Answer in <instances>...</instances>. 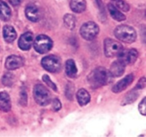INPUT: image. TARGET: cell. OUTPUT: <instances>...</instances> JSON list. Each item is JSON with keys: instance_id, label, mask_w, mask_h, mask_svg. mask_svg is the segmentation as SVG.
Returning a JSON list of instances; mask_svg holds the SVG:
<instances>
[{"instance_id": "cell-20", "label": "cell", "mask_w": 146, "mask_h": 137, "mask_svg": "<svg viewBox=\"0 0 146 137\" xmlns=\"http://www.w3.org/2000/svg\"><path fill=\"white\" fill-rule=\"evenodd\" d=\"M66 73L67 76L70 78H74L76 76L77 71L78 69L76 66L75 61L73 59H68L67 60L66 62Z\"/></svg>"}, {"instance_id": "cell-18", "label": "cell", "mask_w": 146, "mask_h": 137, "mask_svg": "<svg viewBox=\"0 0 146 137\" xmlns=\"http://www.w3.org/2000/svg\"><path fill=\"white\" fill-rule=\"evenodd\" d=\"M70 7L74 12L81 13L86 8V0H71Z\"/></svg>"}, {"instance_id": "cell-2", "label": "cell", "mask_w": 146, "mask_h": 137, "mask_svg": "<svg viewBox=\"0 0 146 137\" xmlns=\"http://www.w3.org/2000/svg\"><path fill=\"white\" fill-rule=\"evenodd\" d=\"M114 34L120 41L127 44H131L136 39L137 34L132 27L128 25H120L115 29Z\"/></svg>"}, {"instance_id": "cell-9", "label": "cell", "mask_w": 146, "mask_h": 137, "mask_svg": "<svg viewBox=\"0 0 146 137\" xmlns=\"http://www.w3.org/2000/svg\"><path fill=\"white\" fill-rule=\"evenodd\" d=\"M34 42V36L31 32H26L20 37L18 41V45L21 49L27 51L31 49Z\"/></svg>"}, {"instance_id": "cell-12", "label": "cell", "mask_w": 146, "mask_h": 137, "mask_svg": "<svg viewBox=\"0 0 146 137\" xmlns=\"http://www.w3.org/2000/svg\"><path fill=\"white\" fill-rule=\"evenodd\" d=\"M25 15L29 20L34 22L39 21L41 17V11L38 7L32 4H30L25 9Z\"/></svg>"}, {"instance_id": "cell-10", "label": "cell", "mask_w": 146, "mask_h": 137, "mask_svg": "<svg viewBox=\"0 0 146 137\" xmlns=\"http://www.w3.org/2000/svg\"><path fill=\"white\" fill-rule=\"evenodd\" d=\"M24 65V59L19 56L11 55L7 57L5 67L9 70H14L20 68Z\"/></svg>"}, {"instance_id": "cell-21", "label": "cell", "mask_w": 146, "mask_h": 137, "mask_svg": "<svg viewBox=\"0 0 146 137\" xmlns=\"http://www.w3.org/2000/svg\"><path fill=\"white\" fill-rule=\"evenodd\" d=\"M64 22L68 29H74L76 26V18L73 14H66L64 17Z\"/></svg>"}, {"instance_id": "cell-30", "label": "cell", "mask_w": 146, "mask_h": 137, "mask_svg": "<svg viewBox=\"0 0 146 137\" xmlns=\"http://www.w3.org/2000/svg\"><path fill=\"white\" fill-rule=\"evenodd\" d=\"M9 1L13 5H17L20 2V0H9Z\"/></svg>"}, {"instance_id": "cell-23", "label": "cell", "mask_w": 146, "mask_h": 137, "mask_svg": "<svg viewBox=\"0 0 146 137\" xmlns=\"http://www.w3.org/2000/svg\"><path fill=\"white\" fill-rule=\"evenodd\" d=\"M138 96V94H137L136 92L135 91H131L128 94H127L126 96L125 97V99L123 101V105L125 104H131V103L133 102L134 101L137 99Z\"/></svg>"}, {"instance_id": "cell-14", "label": "cell", "mask_w": 146, "mask_h": 137, "mask_svg": "<svg viewBox=\"0 0 146 137\" xmlns=\"http://www.w3.org/2000/svg\"><path fill=\"white\" fill-rule=\"evenodd\" d=\"M11 104L10 96L5 91L0 92V111L8 112L11 110Z\"/></svg>"}, {"instance_id": "cell-7", "label": "cell", "mask_w": 146, "mask_h": 137, "mask_svg": "<svg viewBox=\"0 0 146 137\" xmlns=\"http://www.w3.org/2000/svg\"><path fill=\"white\" fill-rule=\"evenodd\" d=\"M123 50L122 44L112 39H106L104 41V52L108 58L118 57Z\"/></svg>"}, {"instance_id": "cell-4", "label": "cell", "mask_w": 146, "mask_h": 137, "mask_svg": "<svg viewBox=\"0 0 146 137\" xmlns=\"http://www.w3.org/2000/svg\"><path fill=\"white\" fill-rule=\"evenodd\" d=\"M53 47V41L46 35L41 34L36 37L34 41V49L39 54H45L49 51Z\"/></svg>"}, {"instance_id": "cell-11", "label": "cell", "mask_w": 146, "mask_h": 137, "mask_svg": "<svg viewBox=\"0 0 146 137\" xmlns=\"http://www.w3.org/2000/svg\"><path fill=\"white\" fill-rule=\"evenodd\" d=\"M134 79V76L132 74H128L126 76L124 77L123 79H121V81H118V83L115 84L113 86V87L112 88L113 92L114 93H120L121 91H123V90H125L128 86L131 85L133 83Z\"/></svg>"}, {"instance_id": "cell-5", "label": "cell", "mask_w": 146, "mask_h": 137, "mask_svg": "<svg viewBox=\"0 0 146 137\" xmlns=\"http://www.w3.org/2000/svg\"><path fill=\"white\" fill-rule=\"evenodd\" d=\"M41 65L46 71L51 73H56L61 69V61L57 56L48 55L42 59Z\"/></svg>"}, {"instance_id": "cell-15", "label": "cell", "mask_w": 146, "mask_h": 137, "mask_svg": "<svg viewBox=\"0 0 146 137\" xmlns=\"http://www.w3.org/2000/svg\"><path fill=\"white\" fill-rule=\"evenodd\" d=\"M3 37L7 43H11L17 38V32L13 27L10 25L4 26L3 28Z\"/></svg>"}, {"instance_id": "cell-29", "label": "cell", "mask_w": 146, "mask_h": 137, "mask_svg": "<svg viewBox=\"0 0 146 137\" xmlns=\"http://www.w3.org/2000/svg\"><path fill=\"white\" fill-rule=\"evenodd\" d=\"M145 86V77H143L141 79L138 81V84H137L136 87H135V89H141V88H143Z\"/></svg>"}, {"instance_id": "cell-26", "label": "cell", "mask_w": 146, "mask_h": 137, "mask_svg": "<svg viewBox=\"0 0 146 137\" xmlns=\"http://www.w3.org/2000/svg\"><path fill=\"white\" fill-rule=\"evenodd\" d=\"M146 98L144 97L143 99L141 101V102L140 103L139 106H138V108H139V111L142 115L145 116L146 114Z\"/></svg>"}, {"instance_id": "cell-28", "label": "cell", "mask_w": 146, "mask_h": 137, "mask_svg": "<svg viewBox=\"0 0 146 137\" xmlns=\"http://www.w3.org/2000/svg\"><path fill=\"white\" fill-rule=\"evenodd\" d=\"M73 86L71 84H68V85H67L66 86V95L68 96V98H70V99H71L73 97V93H74V88H73Z\"/></svg>"}, {"instance_id": "cell-6", "label": "cell", "mask_w": 146, "mask_h": 137, "mask_svg": "<svg viewBox=\"0 0 146 137\" xmlns=\"http://www.w3.org/2000/svg\"><path fill=\"white\" fill-rule=\"evenodd\" d=\"M99 32V27L96 23L94 21H88L85 23L80 29L81 37L86 40L91 41L94 39Z\"/></svg>"}, {"instance_id": "cell-27", "label": "cell", "mask_w": 146, "mask_h": 137, "mask_svg": "<svg viewBox=\"0 0 146 137\" xmlns=\"http://www.w3.org/2000/svg\"><path fill=\"white\" fill-rule=\"evenodd\" d=\"M61 103L57 98H54L52 101V108L54 111H58L61 109Z\"/></svg>"}, {"instance_id": "cell-1", "label": "cell", "mask_w": 146, "mask_h": 137, "mask_svg": "<svg viewBox=\"0 0 146 137\" xmlns=\"http://www.w3.org/2000/svg\"><path fill=\"white\" fill-rule=\"evenodd\" d=\"M112 76L108 70L102 67H97L88 76V81L91 87L94 88H99L102 86L108 84Z\"/></svg>"}, {"instance_id": "cell-16", "label": "cell", "mask_w": 146, "mask_h": 137, "mask_svg": "<svg viewBox=\"0 0 146 137\" xmlns=\"http://www.w3.org/2000/svg\"><path fill=\"white\" fill-rule=\"evenodd\" d=\"M11 16V9L7 4L2 0H0V19L2 21H8Z\"/></svg>"}, {"instance_id": "cell-3", "label": "cell", "mask_w": 146, "mask_h": 137, "mask_svg": "<svg viewBox=\"0 0 146 137\" xmlns=\"http://www.w3.org/2000/svg\"><path fill=\"white\" fill-rule=\"evenodd\" d=\"M34 98L40 106H45L51 101V95L46 87L42 84H36L34 88Z\"/></svg>"}, {"instance_id": "cell-19", "label": "cell", "mask_w": 146, "mask_h": 137, "mask_svg": "<svg viewBox=\"0 0 146 137\" xmlns=\"http://www.w3.org/2000/svg\"><path fill=\"white\" fill-rule=\"evenodd\" d=\"M108 10L113 19L118 21H122L125 19V16L121 13L113 4L110 3L108 4Z\"/></svg>"}, {"instance_id": "cell-25", "label": "cell", "mask_w": 146, "mask_h": 137, "mask_svg": "<svg viewBox=\"0 0 146 137\" xmlns=\"http://www.w3.org/2000/svg\"><path fill=\"white\" fill-rule=\"evenodd\" d=\"M42 79L43 81H44V82L46 83V84L48 86H49L50 88H52L54 91H57V87H56V85L55 84H54V82H53L51 80V78H50V77L48 76V75H46V74H45V75H44L42 76Z\"/></svg>"}, {"instance_id": "cell-24", "label": "cell", "mask_w": 146, "mask_h": 137, "mask_svg": "<svg viewBox=\"0 0 146 137\" xmlns=\"http://www.w3.org/2000/svg\"><path fill=\"white\" fill-rule=\"evenodd\" d=\"M14 82V76L11 73H6L2 77V84L6 86H11Z\"/></svg>"}, {"instance_id": "cell-13", "label": "cell", "mask_w": 146, "mask_h": 137, "mask_svg": "<svg viewBox=\"0 0 146 137\" xmlns=\"http://www.w3.org/2000/svg\"><path fill=\"white\" fill-rule=\"evenodd\" d=\"M125 66L126 65L120 59L114 61L110 68V73L111 76L114 77H119L122 76L125 72Z\"/></svg>"}, {"instance_id": "cell-17", "label": "cell", "mask_w": 146, "mask_h": 137, "mask_svg": "<svg viewBox=\"0 0 146 137\" xmlns=\"http://www.w3.org/2000/svg\"><path fill=\"white\" fill-rule=\"evenodd\" d=\"M77 101L81 106H85L91 101V96L85 88H81L78 91L76 94Z\"/></svg>"}, {"instance_id": "cell-22", "label": "cell", "mask_w": 146, "mask_h": 137, "mask_svg": "<svg viewBox=\"0 0 146 137\" xmlns=\"http://www.w3.org/2000/svg\"><path fill=\"white\" fill-rule=\"evenodd\" d=\"M112 1L115 7H118L122 11H128L130 10V6L124 0H112Z\"/></svg>"}, {"instance_id": "cell-8", "label": "cell", "mask_w": 146, "mask_h": 137, "mask_svg": "<svg viewBox=\"0 0 146 137\" xmlns=\"http://www.w3.org/2000/svg\"><path fill=\"white\" fill-rule=\"evenodd\" d=\"M138 51L135 49H123L121 51L118 55V59L122 61L125 65L128 64H133L138 58Z\"/></svg>"}]
</instances>
